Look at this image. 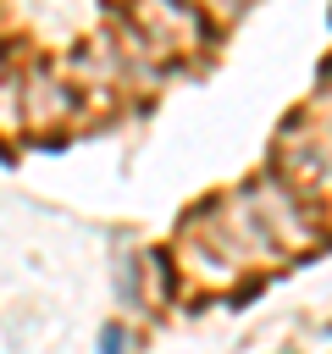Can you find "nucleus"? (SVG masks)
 <instances>
[{"mask_svg": "<svg viewBox=\"0 0 332 354\" xmlns=\"http://www.w3.org/2000/svg\"><path fill=\"white\" fill-rule=\"evenodd\" d=\"M100 354H127V332L122 326H105L100 332Z\"/></svg>", "mask_w": 332, "mask_h": 354, "instance_id": "nucleus-1", "label": "nucleus"}]
</instances>
